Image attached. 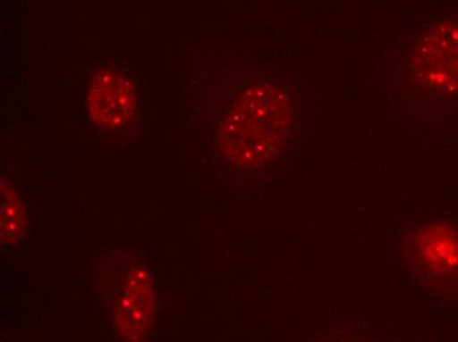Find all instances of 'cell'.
<instances>
[{
  "instance_id": "cell-2",
  "label": "cell",
  "mask_w": 458,
  "mask_h": 342,
  "mask_svg": "<svg viewBox=\"0 0 458 342\" xmlns=\"http://www.w3.org/2000/svg\"><path fill=\"white\" fill-rule=\"evenodd\" d=\"M416 83L436 94L458 88V21H443L427 33L412 61Z\"/></svg>"
},
{
  "instance_id": "cell-1",
  "label": "cell",
  "mask_w": 458,
  "mask_h": 342,
  "mask_svg": "<svg viewBox=\"0 0 458 342\" xmlns=\"http://www.w3.org/2000/svg\"><path fill=\"white\" fill-rule=\"evenodd\" d=\"M292 125L286 94L273 85L248 88L220 129V146L242 168L264 165L278 154Z\"/></svg>"
},
{
  "instance_id": "cell-6",
  "label": "cell",
  "mask_w": 458,
  "mask_h": 342,
  "mask_svg": "<svg viewBox=\"0 0 458 342\" xmlns=\"http://www.w3.org/2000/svg\"><path fill=\"white\" fill-rule=\"evenodd\" d=\"M2 230L3 247L15 246L24 236L25 213L23 203L10 183L2 180Z\"/></svg>"
},
{
  "instance_id": "cell-4",
  "label": "cell",
  "mask_w": 458,
  "mask_h": 342,
  "mask_svg": "<svg viewBox=\"0 0 458 342\" xmlns=\"http://www.w3.org/2000/svg\"><path fill=\"white\" fill-rule=\"evenodd\" d=\"M88 103L92 121L117 135L135 115V88L119 69L103 65L92 77Z\"/></svg>"
},
{
  "instance_id": "cell-5",
  "label": "cell",
  "mask_w": 458,
  "mask_h": 342,
  "mask_svg": "<svg viewBox=\"0 0 458 342\" xmlns=\"http://www.w3.org/2000/svg\"><path fill=\"white\" fill-rule=\"evenodd\" d=\"M155 316V295L149 275L144 270H133L125 278L114 305V324L127 340H141Z\"/></svg>"
},
{
  "instance_id": "cell-3",
  "label": "cell",
  "mask_w": 458,
  "mask_h": 342,
  "mask_svg": "<svg viewBox=\"0 0 458 342\" xmlns=\"http://www.w3.org/2000/svg\"><path fill=\"white\" fill-rule=\"evenodd\" d=\"M411 261L429 282L458 285V228L443 221L421 228L412 240Z\"/></svg>"
}]
</instances>
